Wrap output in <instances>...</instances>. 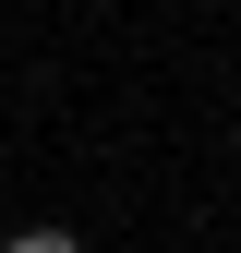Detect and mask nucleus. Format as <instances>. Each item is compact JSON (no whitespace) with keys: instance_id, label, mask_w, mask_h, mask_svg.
I'll return each mask as SVG.
<instances>
[{"instance_id":"1","label":"nucleus","mask_w":241,"mask_h":253,"mask_svg":"<svg viewBox=\"0 0 241 253\" xmlns=\"http://www.w3.org/2000/svg\"><path fill=\"white\" fill-rule=\"evenodd\" d=\"M12 253H73V229H24V241H12Z\"/></svg>"}]
</instances>
